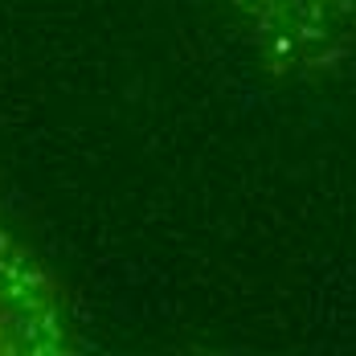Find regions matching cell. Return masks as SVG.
<instances>
[{"instance_id":"6da1fadb","label":"cell","mask_w":356,"mask_h":356,"mask_svg":"<svg viewBox=\"0 0 356 356\" xmlns=\"http://www.w3.org/2000/svg\"><path fill=\"white\" fill-rule=\"evenodd\" d=\"M74 327L49 270L0 225V356H58Z\"/></svg>"}]
</instances>
